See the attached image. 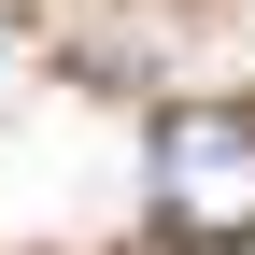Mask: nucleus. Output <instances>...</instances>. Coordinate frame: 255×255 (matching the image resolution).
<instances>
[{
  "label": "nucleus",
  "mask_w": 255,
  "mask_h": 255,
  "mask_svg": "<svg viewBox=\"0 0 255 255\" xmlns=\"http://www.w3.org/2000/svg\"><path fill=\"white\" fill-rule=\"evenodd\" d=\"M156 213L170 241H255V114H156Z\"/></svg>",
  "instance_id": "f257e3e1"
}]
</instances>
